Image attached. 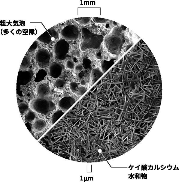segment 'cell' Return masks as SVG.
Wrapping results in <instances>:
<instances>
[{"label": "cell", "mask_w": 179, "mask_h": 182, "mask_svg": "<svg viewBox=\"0 0 179 182\" xmlns=\"http://www.w3.org/2000/svg\"><path fill=\"white\" fill-rule=\"evenodd\" d=\"M66 67L68 70H74L75 66L74 63L72 61L68 60L66 62Z\"/></svg>", "instance_id": "cell-24"}, {"label": "cell", "mask_w": 179, "mask_h": 182, "mask_svg": "<svg viewBox=\"0 0 179 182\" xmlns=\"http://www.w3.org/2000/svg\"><path fill=\"white\" fill-rule=\"evenodd\" d=\"M66 82L64 80L58 79L54 81L53 83V87L57 90L62 91L65 87Z\"/></svg>", "instance_id": "cell-14"}, {"label": "cell", "mask_w": 179, "mask_h": 182, "mask_svg": "<svg viewBox=\"0 0 179 182\" xmlns=\"http://www.w3.org/2000/svg\"><path fill=\"white\" fill-rule=\"evenodd\" d=\"M104 38L102 35L92 33L86 28H82L80 49L83 52L90 49H99L101 47Z\"/></svg>", "instance_id": "cell-2"}, {"label": "cell", "mask_w": 179, "mask_h": 182, "mask_svg": "<svg viewBox=\"0 0 179 182\" xmlns=\"http://www.w3.org/2000/svg\"><path fill=\"white\" fill-rule=\"evenodd\" d=\"M111 59L112 58H107L101 61V70L104 73H105L110 67L111 62H110Z\"/></svg>", "instance_id": "cell-16"}, {"label": "cell", "mask_w": 179, "mask_h": 182, "mask_svg": "<svg viewBox=\"0 0 179 182\" xmlns=\"http://www.w3.org/2000/svg\"><path fill=\"white\" fill-rule=\"evenodd\" d=\"M69 44L65 39L59 40L54 46V56L55 59L59 62L65 60L68 56Z\"/></svg>", "instance_id": "cell-4"}, {"label": "cell", "mask_w": 179, "mask_h": 182, "mask_svg": "<svg viewBox=\"0 0 179 182\" xmlns=\"http://www.w3.org/2000/svg\"><path fill=\"white\" fill-rule=\"evenodd\" d=\"M31 64L30 58L27 56H25L22 61L20 69L22 71H25L29 68Z\"/></svg>", "instance_id": "cell-15"}, {"label": "cell", "mask_w": 179, "mask_h": 182, "mask_svg": "<svg viewBox=\"0 0 179 182\" xmlns=\"http://www.w3.org/2000/svg\"><path fill=\"white\" fill-rule=\"evenodd\" d=\"M83 69L82 65L78 64L75 66L74 70L76 73L78 74L83 71Z\"/></svg>", "instance_id": "cell-25"}, {"label": "cell", "mask_w": 179, "mask_h": 182, "mask_svg": "<svg viewBox=\"0 0 179 182\" xmlns=\"http://www.w3.org/2000/svg\"><path fill=\"white\" fill-rule=\"evenodd\" d=\"M93 20L94 22L97 23H106L110 21L108 19L95 17L93 18Z\"/></svg>", "instance_id": "cell-23"}, {"label": "cell", "mask_w": 179, "mask_h": 182, "mask_svg": "<svg viewBox=\"0 0 179 182\" xmlns=\"http://www.w3.org/2000/svg\"><path fill=\"white\" fill-rule=\"evenodd\" d=\"M36 117L35 113L32 111L28 112L24 116L25 121L26 123L32 122Z\"/></svg>", "instance_id": "cell-20"}, {"label": "cell", "mask_w": 179, "mask_h": 182, "mask_svg": "<svg viewBox=\"0 0 179 182\" xmlns=\"http://www.w3.org/2000/svg\"><path fill=\"white\" fill-rule=\"evenodd\" d=\"M30 108L38 113L46 115L55 110L56 106L49 98L37 97L31 102Z\"/></svg>", "instance_id": "cell-3"}, {"label": "cell", "mask_w": 179, "mask_h": 182, "mask_svg": "<svg viewBox=\"0 0 179 182\" xmlns=\"http://www.w3.org/2000/svg\"><path fill=\"white\" fill-rule=\"evenodd\" d=\"M76 101V100L72 97H65L58 102V106L59 109L65 112L70 108Z\"/></svg>", "instance_id": "cell-10"}, {"label": "cell", "mask_w": 179, "mask_h": 182, "mask_svg": "<svg viewBox=\"0 0 179 182\" xmlns=\"http://www.w3.org/2000/svg\"><path fill=\"white\" fill-rule=\"evenodd\" d=\"M74 20L81 25L84 26L90 22L91 18L89 17H80L75 18Z\"/></svg>", "instance_id": "cell-19"}, {"label": "cell", "mask_w": 179, "mask_h": 182, "mask_svg": "<svg viewBox=\"0 0 179 182\" xmlns=\"http://www.w3.org/2000/svg\"><path fill=\"white\" fill-rule=\"evenodd\" d=\"M20 112L21 114H24L28 110L29 106L26 104L23 103L20 104L18 106Z\"/></svg>", "instance_id": "cell-22"}, {"label": "cell", "mask_w": 179, "mask_h": 182, "mask_svg": "<svg viewBox=\"0 0 179 182\" xmlns=\"http://www.w3.org/2000/svg\"><path fill=\"white\" fill-rule=\"evenodd\" d=\"M96 57L97 58L101 60L102 59L101 53L99 52L97 54Z\"/></svg>", "instance_id": "cell-27"}, {"label": "cell", "mask_w": 179, "mask_h": 182, "mask_svg": "<svg viewBox=\"0 0 179 182\" xmlns=\"http://www.w3.org/2000/svg\"><path fill=\"white\" fill-rule=\"evenodd\" d=\"M121 26L114 28L104 38V45L107 51L112 55L116 57L119 55L124 43L122 38L123 31Z\"/></svg>", "instance_id": "cell-1"}, {"label": "cell", "mask_w": 179, "mask_h": 182, "mask_svg": "<svg viewBox=\"0 0 179 182\" xmlns=\"http://www.w3.org/2000/svg\"><path fill=\"white\" fill-rule=\"evenodd\" d=\"M91 61L90 59L85 58L83 60L82 65L84 69H89L91 67Z\"/></svg>", "instance_id": "cell-21"}, {"label": "cell", "mask_w": 179, "mask_h": 182, "mask_svg": "<svg viewBox=\"0 0 179 182\" xmlns=\"http://www.w3.org/2000/svg\"><path fill=\"white\" fill-rule=\"evenodd\" d=\"M23 72V75H22V78L23 79L22 80L23 81V83L24 82V83H27L32 79L33 76V72L32 70H29Z\"/></svg>", "instance_id": "cell-17"}, {"label": "cell", "mask_w": 179, "mask_h": 182, "mask_svg": "<svg viewBox=\"0 0 179 182\" xmlns=\"http://www.w3.org/2000/svg\"><path fill=\"white\" fill-rule=\"evenodd\" d=\"M65 112H64L60 109H59L55 112L52 115L51 117L52 125L53 124L64 114Z\"/></svg>", "instance_id": "cell-18"}, {"label": "cell", "mask_w": 179, "mask_h": 182, "mask_svg": "<svg viewBox=\"0 0 179 182\" xmlns=\"http://www.w3.org/2000/svg\"><path fill=\"white\" fill-rule=\"evenodd\" d=\"M47 124L43 119H39L35 121L33 124V130L37 133H40L44 130L46 127Z\"/></svg>", "instance_id": "cell-13"}, {"label": "cell", "mask_w": 179, "mask_h": 182, "mask_svg": "<svg viewBox=\"0 0 179 182\" xmlns=\"http://www.w3.org/2000/svg\"><path fill=\"white\" fill-rule=\"evenodd\" d=\"M38 42L36 41L32 44L30 47L28 51L29 52H32L35 51L38 47Z\"/></svg>", "instance_id": "cell-26"}, {"label": "cell", "mask_w": 179, "mask_h": 182, "mask_svg": "<svg viewBox=\"0 0 179 182\" xmlns=\"http://www.w3.org/2000/svg\"><path fill=\"white\" fill-rule=\"evenodd\" d=\"M104 74L101 70L98 68L93 69L90 76L89 86L91 87Z\"/></svg>", "instance_id": "cell-12"}, {"label": "cell", "mask_w": 179, "mask_h": 182, "mask_svg": "<svg viewBox=\"0 0 179 182\" xmlns=\"http://www.w3.org/2000/svg\"><path fill=\"white\" fill-rule=\"evenodd\" d=\"M36 93L37 97L49 98L50 94V89L49 84L41 83L37 86Z\"/></svg>", "instance_id": "cell-11"}, {"label": "cell", "mask_w": 179, "mask_h": 182, "mask_svg": "<svg viewBox=\"0 0 179 182\" xmlns=\"http://www.w3.org/2000/svg\"><path fill=\"white\" fill-rule=\"evenodd\" d=\"M73 62L74 63H78V59L76 57H74L73 58Z\"/></svg>", "instance_id": "cell-28"}, {"label": "cell", "mask_w": 179, "mask_h": 182, "mask_svg": "<svg viewBox=\"0 0 179 182\" xmlns=\"http://www.w3.org/2000/svg\"><path fill=\"white\" fill-rule=\"evenodd\" d=\"M58 33L51 28L47 30L37 39V40L41 43L51 44L58 39Z\"/></svg>", "instance_id": "cell-7"}, {"label": "cell", "mask_w": 179, "mask_h": 182, "mask_svg": "<svg viewBox=\"0 0 179 182\" xmlns=\"http://www.w3.org/2000/svg\"><path fill=\"white\" fill-rule=\"evenodd\" d=\"M79 34L78 28L74 25L65 27L61 32L62 36L67 40H75L78 39Z\"/></svg>", "instance_id": "cell-6"}, {"label": "cell", "mask_w": 179, "mask_h": 182, "mask_svg": "<svg viewBox=\"0 0 179 182\" xmlns=\"http://www.w3.org/2000/svg\"><path fill=\"white\" fill-rule=\"evenodd\" d=\"M65 69V67L63 64L54 62L49 66L48 73L50 76L54 78H57L61 76Z\"/></svg>", "instance_id": "cell-8"}, {"label": "cell", "mask_w": 179, "mask_h": 182, "mask_svg": "<svg viewBox=\"0 0 179 182\" xmlns=\"http://www.w3.org/2000/svg\"><path fill=\"white\" fill-rule=\"evenodd\" d=\"M53 56V53L45 48L38 49L35 54V60L38 66L42 68L47 67L50 59Z\"/></svg>", "instance_id": "cell-5"}, {"label": "cell", "mask_w": 179, "mask_h": 182, "mask_svg": "<svg viewBox=\"0 0 179 182\" xmlns=\"http://www.w3.org/2000/svg\"><path fill=\"white\" fill-rule=\"evenodd\" d=\"M73 44L74 45H77V42L76 41L74 40V41L73 42Z\"/></svg>", "instance_id": "cell-30"}, {"label": "cell", "mask_w": 179, "mask_h": 182, "mask_svg": "<svg viewBox=\"0 0 179 182\" xmlns=\"http://www.w3.org/2000/svg\"><path fill=\"white\" fill-rule=\"evenodd\" d=\"M101 152H102V150L101 149H99V153H101Z\"/></svg>", "instance_id": "cell-31"}, {"label": "cell", "mask_w": 179, "mask_h": 182, "mask_svg": "<svg viewBox=\"0 0 179 182\" xmlns=\"http://www.w3.org/2000/svg\"><path fill=\"white\" fill-rule=\"evenodd\" d=\"M69 86L71 92L79 98L82 96L87 90V88L82 85L79 82H71Z\"/></svg>", "instance_id": "cell-9"}, {"label": "cell", "mask_w": 179, "mask_h": 182, "mask_svg": "<svg viewBox=\"0 0 179 182\" xmlns=\"http://www.w3.org/2000/svg\"><path fill=\"white\" fill-rule=\"evenodd\" d=\"M117 23L115 22H113V24L115 25V26H116L117 25Z\"/></svg>", "instance_id": "cell-29"}]
</instances>
